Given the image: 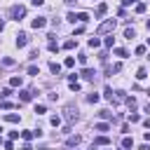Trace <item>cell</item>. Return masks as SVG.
Here are the masks:
<instances>
[{
    "label": "cell",
    "mask_w": 150,
    "mask_h": 150,
    "mask_svg": "<svg viewBox=\"0 0 150 150\" xmlns=\"http://www.w3.org/2000/svg\"><path fill=\"white\" fill-rule=\"evenodd\" d=\"M115 26H117V21H115V19H108V21H103V23H101V26L96 28V33H98V35L112 33V30H115Z\"/></svg>",
    "instance_id": "6da1fadb"
},
{
    "label": "cell",
    "mask_w": 150,
    "mask_h": 150,
    "mask_svg": "<svg viewBox=\"0 0 150 150\" xmlns=\"http://www.w3.org/2000/svg\"><path fill=\"white\" fill-rule=\"evenodd\" d=\"M9 16H12L14 21H19V19H23V16H26V7H23V5H14V7L9 9Z\"/></svg>",
    "instance_id": "7a4b0ae2"
},
{
    "label": "cell",
    "mask_w": 150,
    "mask_h": 150,
    "mask_svg": "<svg viewBox=\"0 0 150 150\" xmlns=\"http://www.w3.org/2000/svg\"><path fill=\"white\" fill-rule=\"evenodd\" d=\"M63 112H66V122H68V124H73V122L77 120V108L66 105V108H63Z\"/></svg>",
    "instance_id": "3957f363"
},
{
    "label": "cell",
    "mask_w": 150,
    "mask_h": 150,
    "mask_svg": "<svg viewBox=\"0 0 150 150\" xmlns=\"http://www.w3.org/2000/svg\"><path fill=\"white\" fill-rule=\"evenodd\" d=\"M30 26H33L35 30H38V28H45V26H47V19H45V16H38V19L30 21Z\"/></svg>",
    "instance_id": "277c9868"
},
{
    "label": "cell",
    "mask_w": 150,
    "mask_h": 150,
    "mask_svg": "<svg viewBox=\"0 0 150 150\" xmlns=\"http://www.w3.org/2000/svg\"><path fill=\"white\" fill-rule=\"evenodd\" d=\"M28 42H30V38H28L26 33H19V35H16V47H26Z\"/></svg>",
    "instance_id": "5b68a950"
},
{
    "label": "cell",
    "mask_w": 150,
    "mask_h": 150,
    "mask_svg": "<svg viewBox=\"0 0 150 150\" xmlns=\"http://www.w3.org/2000/svg\"><path fill=\"white\" fill-rule=\"evenodd\" d=\"M33 96H35L33 89H21V91H19V98H21V101H30Z\"/></svg>",
    "instance_id": "8992f818"
},
{
    "label": "cell",
    "mask_w": 150,
    "mask_h": 150,
    "mask_svg": "<svg viewBox=\"0 0 150 150\" xmlns=\"http://www.w3.org/2000/svg\"><path fill=\"white\" fill-rule=\"evenodd\" d=\"M80 75H82L84 80H91V82H94V77H96V70H89V68H84Z\"/></svg>",
    "instance_id": "52a82bcc"
},
{
    "label": "cell",
    "mask_w": 150,
    "mask_h": 150,
    "mask_svg": "<svg viewBox=\"0 0 150 150\" xmlns=\"http://www.w3.org/2000/svg\"><path fill=\"white\" fill-rule=\"evenodd\" d=\"M110 101L122 103V101H127V96H124V91H112V98H110Z\"/></svg>",
    "instance_id": "ba28073f"
},
{
    "label": "cell",
    "mask_w": 150,
    "mask_h": 150,
    "mask_svg": "<svg viewBox=\"0 0 150 150\" xmlns=\"http://www.w3.org/2000/svg\"><path fill=\"white\" fill-rule=\"evenodd\" d=\"M19 120H21V115H16V112H7V115H5V122H12V124H16Z\"/></svg>",
    "instance_id": "9c48e42d"
},
{
    "label": "cell",
    "mask_w": 150,
    "mask_h": 150,
    "mask_svg": "<svg viewBox=\"0 0 150 150\" xmlns=\"http://www.w3.org/2000/svg\"><path fill=\"white\" fill-rule=\"evenodd\" d=\"M108 143H110L108 136H96V138H94V145H108Z\"/></svg>",
    "instance_id": "30bf717a"
},
{
    "label": "cell",
    "mask_w": 150,
    "mask_h": 150,
    "mask_svg": "<svg viewBox=\"0 0 150 150\" xmlns=\"http://www.w3.org/2000/svg\"><path fill=\"white\" fill-rule=\"evenodd\" d=\"M105 12H108V5H105V2H101V5L96 7V16H103Z\"/></svg>",
    "instance_id": "8fae6325"
},
{
    "label": "cell",
    "mask_w": 150,
    "mask_h": 150,
    "mask_svg": "<svg viewBox=\"0 0 150 150\" xmlns=\"http://www.w3.org/2000/svg\"><path fill=\"white\" fill-rule=\"evenodd\" d=\"M0 63H2V66H5V68H12V66H14V63H16V61H14V59H12V56H5V59H2V61H0Z\"/></svg>",
    "instance_id": "7c38bea8"
},
{
    "label": "cell",
    "mask_w": 150,
    "mask_h": 150,
    "mask_svg": "<svg viewBox=\"0 0 150 150\" xmlns=\"http://www.w3.org/2000/svg\"><path fill=\"white\" fill-rule=\"evenodd\" d=\"M80 141H82V138H80V136L75 134V136H68V141H66V145H77Z\"/></svg>",
    "instance_id": "4fadbf2b"
},
{
    "label": "cell",
    "mask_w": 150,
    "mask_h": 150,
    "mask_svg": "<svg viewBox=\"0 0 150 150\" xmlns=\"http://www.w3.org/2000/svg\"><path fill=\"white\" fill-rule=\"evenodd\" d=\"M77 47V40H66L63 42V49H75Z\"/></svg>",
    "instance_id": "5bb4252c"
},
{
    "label": "cell",
    "mask_w": 150,
    "mask_h": 150,
    "mask_svg": "<svg viewBox=\"0 0 150 150\" xmlns=\"http://www.w3.org/2000/svg\"><path fill=\"white\" fill-rule=\"evenodd\" d=\"M49 70H52L54 75H59V73H61V66H59L56 61H52V63H49Z\"/></svg>",
    "instance_id": "9a60e30c"
},
{
    "label": "cell",
    "mask_w": 150,
    "mask_h": 150,
    "mask_svg": "<svg viewBox=\"0 0 150 150\" xmlns=\"http://www.w3.org/2000/svg\"><path fill=\"white\" fill-rule=\"evenodd\" d=\"M21 82H23V80H21V75H14V77L9 80V84H12V87H21Z\"/></svg>",
    "instance_id": "2e32d148"
},
{
    "label": "cell",
    "mask_w": 150,
    "mask_h": 150,
    "mask_svg": "<svg viewBox=\"0 0 150 150\" xmlns=\"http://www.w3.org/2000/svg\"><path fill=\"white\" fill-rule=\"evenodd\" d=\"M94 129H96V131H103V134H105V131H108L110 127H108L105 122H98V124H94Z\"/></svg>",
    "instance_id": "e0dca14e"
},
{
    "label": "cell",
    "mask_w": 150,
    "mask_h": 150,
    "mask_svg": "<svg viewBox=\"0 0 150 150\" xmlns=\"http://www.w3.org/2000/svg\"><path fill=\"white\" fill-rule=\"evenodd\" d=\"M148 77V70L145 68H138V73H136V80H145Z\"/></svg>",
    "instance_id": "ac0fdd59"
},
{
    "label": "cell",
    "mask_w": 150,
    "mask_h": 150,
    "mask_svg": "<svg viewBox=\"0 0 150 150\" xmlns=\"http://www.w3.org/2000/svg\"><path fill=\"white\" fill-rule=\"evenodd\" d=\"M124 103H127V105H129V108H131V110H134V108H136V105H138V103H136V98H134V96H127V101H124Z\"/></svg>",
    "instance_id": "d6986e66"
},
{
    "label": "cell",
    "mask_w": 150,
    "mask_h": 150,
    "mask_svg": "<svg viewBox=\"0 0 150 150\" xmlns=\"http://www.w3.org/2000/svg\"><path fill=\"white\" fill-rule=\"evenodd\" d=\"M75 16H77V21H82V23L89 21V14H87V12H80V14H75Z\"/></svg>",
    "instance_id": "ffe728a7"
},
{
    "label": "cell",
    "mask_w": 150,
    "mask_h": 150,
    "mask_svg": "<svg viewBox=\"0 0 150 150\" xmlns=\"http://www.w3.org/2000/svg\"><path fill=\"white\" fill-rule=\"evenodd\" d=\"M89 47H94V49L101 47V40H98V38H89Z\"/></svg>",
    "instance_id": "44dd1931"
},
{
    "label": "cell",
    "mask_w": 150,
    "mask_h": 150,
    "mask_svg": "<svg viewBox=\"0 0 150 150\" xmlns=\"http://www.w3.org/2000/svg\"><path fill=\"white\" fill-rule=\"evenodd\" d=\"M98 117H101V120H110V117H112V112H110V110H101V112H98Z\"/></svg>",
    "instance_id": "7402d4cb"
},
{
    "label": "cell",
    "mask_w": 150,
    "mask_h": 150,
    "mask_svg": "<svg viewBox=\"0 0 150 150\" xmlns=\"http://www.w3.org/2000/svg\"><path fill=\"white\" fill-rule=\"evenodd\" d=\"M63 66H66V68H73V66H75V59H73V56H68V59L63 61Z\"/></svg>",
    "instance_id": "603a6c76"
},
{
    "label": "cell",
    "mask_w": 150,
    "mask_h": 150,
    "mask_svg": "<svg viewBox=\"0 0 150 150\" xmlns=\"http://www.w3.org/2000/svg\"><path fill=\"white\" fill-rule=\"evenodd\" d=\"M49 122H52V127H59V124H61V117H59V115H52Z\"/></svg>",
    "instance_id": "cb8c5ba5"
},
{
    "label": "cell",
    "mask_w": 150,
    "mask_h": 150,
    "mask_svg": "<svg viewBox=\"0 0 150 150\" xmlns=\"http://www.w3.org/2000/svg\"><path fill=\"white\" fill-rule=\"evenodd\" d=\"M122 148H127V150L134 148V141H131V138H124V141H122Z\"/></svg>",
    "instance_id": "d4e9b609"
},
{
    "label": "cell",
    "mask_w": 150,
    "mask_h": 150,
    "mask_svg": "<svg viewBox=\"0 0 150 150\" xmlns=\"http://www.w3.org/2000/svg\"><path fill=\"white\" fill-rule=\"evenodd\" d=\"M145 12V5L143 2H136V14H143Z\"/></svg>",
    "instance_id": "484cf974"
},
{
    "label": "cell",
    "mask_w": 150,
    "mask_h": 150,
    "mask_svg": "<svg viewBox=\"0 0 150 150\" xmlns=\"http://www.w3.org/2000/svg\"><path fill=\"white\" fill-rule=\"evenodd\" d=\"M124 38H129V40H131V38H136V33H134V28H127V30H124Z\"/></svg>",
    "instance_id": "4316f807"
},
{
    "label": "cell",
    "mask_w": 150,
    "mask_h": 150,
    "mask_svg": "<svg viewBox=\"0 0 150 150\" xmlns=\"http://www.w3.org/2000/svg\"><path fill=\"white\" fill-rule=\"evenodd\" d=\"M28 75H40V68H38V66H30V68H28Z\"/></svg>",
    "instance_id": "83f0119b"
},
{
    "label": "cell",
    "mask_w": 150,
    "mask_h": 150,
    "mask_svg": "<svg viewBox=\"0 0 150 150\" xmlns=\"http://www.w3.org/2000/svg\"><path fill=\"white\" fill-rule=\"evenodd\" d=\"M129 122H141V115H138V112H131V115H129Z\"/></svg>",
    "instance_id": "f1b7e54d"
},
{
    "label": "cell",
    "mask_w": 150,
    "mask_h": 150,
    "mask_svg": "<svg viewBox=\"0 0 150 150\" xmlns=\"http://www.w3.org/2000/svg\"><path fill=\"white\" fill-rule=\"evenodd\" d=\"M9 94H12V89H2V91H0V101H5Z\"/></svg>",
    "instance_id": "f546056e"
},
{
    "label": "cell",
    "mask_w": 150,
    "mask_h": 150,
    "mask_svg": "<svg viewBox=\"0 0 150 150\" xmlns=\"http://www.w3.org/2000/svg\"><path fill=\"white\" fill-rule=\"evenodd\" d=\"M143 54H145V47L138 45V47H136V56H143Z\"/></svg>",
    "instance_id": "4dcf8cb0"
},
{
    "label": "cell",
    "mask_w": 150,
    "mask_h": 150,
    "mask_svg": "<svg viewBox=\"0 0 150 150\" xmlns=\"http://www.w3.org/2000/svg\"><path fill=\"white\" fill-rule=\"evenodd\" d=\"M115 54H117V56H127V49H122V47H115Z\"/></svg>",
    "instance_id": "1f68e13d"
},
{
    "label": "cell",
    "mask_w": 150,
    "mask_h": 150,
    "mask_svg": "<svg viewBox=\"0 0 150 150\" xmlns=\"http://www.w3.org/2000/svg\"><path fill=\"white\" fill-rule=\"evenodd\" d=\"M103 96H105V98L110 101V98H112V89H110V87H105V91H103Z\"/></svg>",
    "instance_id": "d6a6232c"
},
{
    "label": "cell",
    "mask_w": 150,
    "mask_h": 150,
    "mask_svg": "<svg viewBox=\"0 0 150 150\" xmlns=\"http://www.w3.org/2000/svg\"><path fill=\"white\" fill-rule=\"evenodd\" d=\"M87 101H89V103H96V101H98V94H89Z\"/></svg>",
    "instance_id": "836d02e7"
},
{
    "label": "cell",
    "mask_w": 150,
    "mask_h": 150,
    "mask_svg": "<svg viewBox=\"0 0 150 150\" xmlns=\"http://www.w3.org/2000/svg\"><path fill=\"white\" fill-rule=\"evenodd\" d=\"M35 112H38V115H42V112H47V105H35Z\"/></svg>",
    "instance_id": "e575fe53"
},
{
    "label": "cell",
    "mask_w": 150,
    "mask_h": 150,
    "mask_svg": "<svg viewBox=\"0 0 150 150\" xmlns=\"http://www.w3.org/2000/svg\"><path fill=\"white\" fill-rule=\"evenodd\" d=\"M112 45H115V38H112V35H110V38H105V47H112Z\"/></svg>",
    "instance_id": "d590c367"
},
{
    "label": "cell",
    "mask_w": 150,
    "mask_h": 150,
    "mask_svg": "<svg viewBox=\"0 0 150 150\" xmlns=\"http://www.w3.org/2000/svg\"><path fill=\"white\" fill-rule=\"evenodd\" d=\"M56 49H59V45H56L54 40H49V52H56Z\"/></svg>",
    "instance_id": "8d00e7d4"
},
{
    "label": "cell",
    "mask_w": 150,
    "mask_h": 150,
    "mask_svg": "<svg viewBox=\"0 0 150 150\" xmlns=\"http://www.w3.org/2000/svg\"><path fill=\"white\" fill-rule=\"evenodd\" d=\"M70 89H73V91H80V82H77V80H75V82H70Z\"/></svg>",
    "instance_id": "74e56055"
},
{
    "label": "cell",
    "mask_w": 150,
    "mask_h": 150,
    "mask_svg": "<svg viewBox=\"0 0 150 150\" xmlns=\"http://www.w3.org/2000/svg\"><path fill=\"white\" fill-rule=\"evenodd\" d=\"M136 2H138V0H122V5H124V7H129V5H136Z\"/></svg>",
    "instance_id": "f35d334b"
},
{
    "label": "cell",
    "mask_w": 150,
    "mask_h": 150,
    "mask_svg": "<svg viewBox=\"0 0 150 150\" xmlns=\"http://www.w3.org/2000/svg\"><path fill=\"white\" fill-rule=\"evenodd\" d=\"M0 105H2L5 110H7V108H12V103H9V101H0Z\"/></svg>",
    "instance_id": "ab89813d"
},
{
    "label": "cell",
    "mask_w": 150,
    "mask_h": 150,
    "mask_svg": "<svg viewBox=\"0 0 150 150\" xmlns=\"http://www.w3.org/2000/svg\"><path fill=\"white\" fill-rule=\"evenodd\" d=\"M42 2H45V0H33V5H35V7H40Z\"/></svg>",
    "instance_id": "60d3db41"
},
{
    "label": "cell",
    "mask_w": 150,
    "mask_h": 150,
    "mask_svg": "<svg viewBox=\"0 0 150 150\" xmlns=\"http://www.w3.org/2000/svg\"><path fill=\"white\" fill-rule=\"evenodd\" d=\"M143 124H145V129H150V120H145V122H143Z\"/></svg>",
    "instance_id": "b9f144b4"
},
{
    "label": "cell",
    "mask_w": 150,
    "mask_h": 150,
    "mask_svg": "<svg viewBox=\"0 0 150 150\" xmlns=\"http://www.w3.org/2000/svg\"><path fill=\"white\" fill-rule=\"evenodd\" d=\"M21 150H33V148H30V145H28V143H26V145H23V148H21Z\"/></svg>",
    "instance_id": "7bdbcfd3"
},
{
    "label": "cell",
    "mask_w": 150,
    "mask_h": 150,
    "mask_svg": "<svg viewBox=\"0 0 150 150\" xmlns=\"http://www.w3.org/2000/svg\"><path fill=\"white\" fill-rule=\"evenodd\" d=\"M145 141H148V143H150V131H145Z\"/></svg>",
    "instance_id": "ee69618b"
},
{
    "label": "cell",
    "mask_w": 150,
    "mask_h": 150,
    "mask_svg": "<svg viewBox=\"0 0 150 150\" xmlns=\"http://www.w3.org/2000/svg\"><path fill=\"white\" fill-rule=\"evenodd\" d=\"M2 28H5V21H2V19H0V30H2Z\"/></svg>",
    "instance_id": "f6af8a7d"
},
{
    "label": "cell",
    "mask_w": 150,
    "mask_h": 150,
    "mask_svg": "<svg viewBox=\"0 0 150 150\" xmlns=\"http://www.w3.org/2000/svg\"><path fill=\"white\" fill-rule=\"evenodd\" d=\"M145 26H148V30H150V19H148V23H145Z\"/></svg>",
    "instance_id": "bcb514c9"
},
{
    "label": "cell",
    "mask_w": 150,
    "mask_h": 150,
    "mask_svg": "<svg viewBox=\"0 0 150 150\" xmlns=\"http://www.w3.org/2000/svg\"><path fill=\"white\" fill-rule=\"evenodd\" d=\"M66 2H68V5H70V2H75V0H66Z\"/></svg>",
    "instance_id": "7dc6e473"
},
{
    "label": "cell",
    "mask_w": 150,
    "mask_h": 150,
    "mask_svg": "<svg viewBox=\"0 0 150 150\" xmlns=\"http://www.w3.org/2000/svg\"><path fill=\"white\" fill-rule=\"evenodd\" d=\"M148 45H150V38H148Z\"/></svg>",
    "instance_id": "c3c4849f"
},
{
    "label": "cell",
    "mask_w": 150,
    "mask_h": 150,
    "mask_svg": "<svg viewBox=\"0 0 150 150\" xmlns=\"http://www.w3.org/2000/svg\"><path fill=\"white\" fill-rule=\"evenodd\" d=\"M124 150H127V148H124Z\"/></svg>",
    "instance_id": "681fc988"
},
{
    "label": "cell",
    "mask_w": 150,
    "mask_h": 150,
    "mask_svg": "<svg viewBox=\"0 0 150 150\" xmlns=\"http://www.w3.org/2000/svg\"><path fill=\"white\" fill-rule=\"evenodd\" d=\"M108 150H110V148H108Z\"/></svg>",
    "instance_id": "f907efd6"
}]
</instances>
